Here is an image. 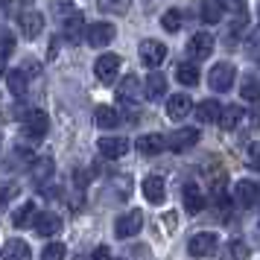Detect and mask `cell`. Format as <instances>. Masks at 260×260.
I'll return each mask as SVG.
<instances>
[{
	"mask_svg": "<svg viewBox=\"0 0 260 260\" xmlns=\"http://www.w3.org/2000/svg\"><path fill=\"white\" fill-rule=\"evenodd\" d=\"M0 260H32V248L26 240H9L0 251Z\"/></svg>",
	"mask_w": 260,
	"mask_h": 260,
	"instance_id": "5bb4252c",
	"label": "cell"
},
{
	"mask_svg": "<svg viewBox=\"0 0 260 260\" xmlns=\"http://www.w3.org/2000/svg\"><path fill=\"white\" fill-rule=\"evenodd\" d=\"M164 91H167V79H164V73H149L146 76V85H143V96L149 100V103H158L161 96H164Z\"/></svg>",
	"mask_w": 260,
	"mask_h": 260,
	"instance_id": "2e32d148",
	"label": "cell"
},
{
	"mask_svg": "<svg viewBox=\"0 0 260 260\" xmlns=\"http://www.w3.org/2000/svg\"><path fill=\"white\" fill-rule=\"evenodd\" d=\"M141 190H143V196L152 202V205H161L164 196H167V187H164V178L161 176H146L143 178V184H141Z\"/></svg>",
	"mask_w": 260,
	"mask_h": 260,
	"instance_id": "4fadbf2b",
	"label": "cell"
},
{
	"mask_svg": "<svg viewBox=\"0 0 260 260\" xmlns=\"http://www.w3.org/2000/svg\"><path fill=\"white\" fill-rule=\"evenodd\" d=\"M176 79L181 85H187V88H196L199 85V68H193V64H178V71H176Z\"/></svg>",
	"mask_w": 260,
	"mask_h": 260,
	"instance_id": "cb8c5ba5",
	"label": "cell"
},
{
	"mask_svg": "<svg viewBox=\"0 0 260 260\" xmlns=\"http://www.w3.org/2000/svg\"><path fill=\"white\" fill-rule=\"evenodd\" d=\"M196 117H199V123H216L222 117V106L216 100H205V103L196 106Z\"/></svg>",
	"mask_w": 260,
	"mask_h": 260,
	"instance_id": "44dd1931",
	"label": "cell"
},
{
	"mask_svg": "<svg viewBox=\"0 0 260 260\" xmlns=\"http://www.w3.org/2000/svg\"><path fill=\"white\" fill-rule=\"evenodd\" d=\"M6 82H9V91L15 96H24L26 94V73L24 71H12L6 76Z\"/></svg>",
	"mask_w": 260,
	"mask_h": 260,
	"instance_id": "4316f807",
	"label": "cell"
},
{
	"mask_svg": "<svg viewBox=\"0 0 260 260\" xmlns=\"http://www.w3.org/2000/svg\"><path fill=\"white\" fill-rule=\"evenodd\" d=\"M85 41L91 44V47H106L114 41V24H108V21H96L85 29Z\"/></svg>",
	"mask_w": 260,
	"mask_h": 260,
	"instance_id": "7a4b0ae2",
	"label": "cell"
},
{
	"mask_svg": "<svg viewBox=\"0 0 260 260\" xmlns=\"http://www.w3.org/2000/svg\"><path fill=\"white\" fill-rule=\"evenodd\" d=\"M18 193H21V187H18V184H0V213L6 211V205H9Z\"/></svg>",
	"mask_w": 260,
	"mask_h": 260,
	"instance_id": "1f68e13d",
	"label": "cell"
},
{
	"mask_svg": "<svg viewBox=\"0 0 260 260\" xmlns=\"http://www.w3.org/2000/svg\"><path fill=\"white\" fill-rule=\"evenodd\" d=\"M199 15H202L205 24H219V21H222V9H219L216 0H205L199 6Z\"/></svg>",
	"mask_w": 260,
	"mask_h": 260,
	"instance_id": "d4e9b609",
	"label": "cell"
},
{
	"mask_svg": "<svg viewBox=\"0 0 260 260\" xmlns=\"http://www.w3.org/2000/svg\"><path fill=\"white\" fill-rule=\"evenodd\" d=\"M228 251H231V257H228V260H243V257L248 254V246L243 243V240H231Z\"/></svg>",
	"mask_w": 260,
	"mask_h": 260,
	"instance_id": "836d02e7",
	"label": "cell"
},
{
	"mask_svg": "<svg viewBox=\"0 0 260 260\" xmlns=\"http://www.w3.org/2000/svg\"><path fill=\"white\" fill-rule=\"evenodd\" d=\"M47 129H50V120H47V114L44 111H29L24 117V135L29 138V141H41L44 135H47Z\"/></svg>",
	"mask_w": 260,
	"mask_h": 260,
	"instance_id": "277c9868",
	"label": "cell"
},
{
	"mask_svg": "<svg viewBox=\"0 0 260 260\" xmlns=\"http://www.w3.org/2000/svg\"><path fill=\"white\" fill-rule=\"evenodd\" d=\"M6 73V59H0V76Z\"/></svg>",
	"mask_w": 260,
	"mask_h": 260,
	"instance_id": "ab89813d",
	"label": "cell"
},
{
	"mask_svg": "<svg viewBox=\"0 0 260 260\" xmlns=\"http://www.w3.org/2000/svg\"><path fill=\"white\" fill-rule=\"evenodd\" d=\"M50 173H53V158H36V170H32V178H36L38 184H41L44 178H50Z\"/></svg>",
	"mask_w": 260,
	"mask_h": 260,
	"instance_id": "f546056e",
	"label": "cell"
},
{
	"mask_svg": "<svg viewBox=\"0 0 260 260\" xmlns=\"http://www.w3.org/2000/svg\"><path fill=\"white\" fill-rule=\"evenodd\" d=\"M234 64H228V61H219V64H213L211 73H208V85H211L213 91H228L231 85H234Z\"/></svg>",
	"mask_w": 260,
	"mask_h": 260,
	"instance_id": "6da1fadb",
	"label": "cell"
},
{
	"mask_svg": "<svg viewBox=\"0 0 260 260\" xmlns=\"http://www.w3.org/2000/svg\"><path fill=\"white\" fill-rule=\"evenodd\" d=\"M240 120H243V108H240V106H228V108H222L219 126L231 132V129H237V126H240Z\"/></svg>",
	"mask_w": 260,
	"mask_h": 260,
	"instance_id": "484cf974",
	"label": "cell"
},
{
	"mask_svg": "<svg viewBox=\"0 0 260 260\" xmlns=\"http://www.w3.org/2000/svg\"><path fill=\"white\" fill-rule=\"evenodd\" d=\"M260 202V184L254 181H240L234 184V205L237 208H254Z\"/></svg>",
	"mask_w": 260,
	"mask_h": 260,
	"instance_id": "52a82bcc",
	"label": "cell"
},
{
	"mask_svg": "<svg viewBox=\"0 0 260 260\" xmlns=\"http://www.w3.org/2000/svg\"><path fill=\"white\" fill-rule=\"evenodd\" d=\"M251 126H257V129H260V103L251 108Z\"/></svg>",
	"mask_w": 260,
	"mask_h": 260,
	"instance_id": "f35d334b",
	"label": "cell"
},
{
	"mask_svg": "<svg viewBox=\"0 0 260 260\" xmlns=\"http://www.w3.org/2000/svg\"><path fill=\"white\" fill-rule=\"evenodd\" d=\"M117 96H120V103H138L143 96V85H141V79L138 76H123V82H120V88H117Z\"/></svg>",
	"mask_w": 260,
	"mask_h": 260,
	"instance_id": "7c38bea8",
	"label": "cell"
},
{
	"mask_svg": "<svg viewBox=\"0 0 260 260\" xmlns=\"http://www.w3.org/2000/svg\"><path fill=\"white\" fill-rule=\"evenodd\" d=\"M100 155H106V158H123V155L129 152V141L126 138H100Z\"/></svg>",
	"mask_w": 260,
	"mask_h": 260,
	"instance_id": "9a60e30c",
	"label": "cell"
},
{
	"mask_svg": "<svg viewBox=\"0 0 260 260\" xmlns=\"http://www.w3.org/2000/svg\"><path fill=\"white\" fill-rule=\"evenodd\" d=\"M219 3V9H231L237 15H246V3L243 0H216Z\"/></svg>",
	"mask_w": 260,
	"mask_h": 260,
	"instance_id": "e575fe53",
	"label": "cell"
},
{
	"mask_svg": "<svg viewBox=\"0 0 260 260\" xmlns=\"http://www.w3.org/2000/svg\"><path fill=\"white\" fill-rule=\"evenodd\" d=\"M216 234L213 231H202V234H193L187 243V251L190 257H208V254H213V248H216Z\"/></svg>",
	"mask_w": 260,
	"mask_h": 260,
	"instance_id": "5b68a950",
	"label": "cell"
},
{
	"mask_svg": "<svg viewBox=\"0 0 260 260\" xmlns=\"http://www.w3.org/2000/svg\"><path fill=\"white\" fill-rule=\"evenodd\" d=\"M196 141H199V129H178L176 135H170L167 138V146L173 149V152H184V149H190V146H196Z\"/></svg>",
	"mask_w": 260,
	"mask_h": 260,
	"instance_id": "8fae6325",
	"label": "cell"
},
{
	"mask_svg": "<svg viewBox=\"0 0 260 260\" xmlns=\"http://www.w3.org/2000/svg\"><path fill=\"white\" fill-rule=\"evenodd\" d=\"M211 53H213V36H208V32H196V36L187 41V56L193 61L208 59Z\"/></svg>",
	"mask_w": 260,
	"mask_h": 260,
	"instance_id": "9c48e42d",
	"label": "cell"
},
{
	"mask_svg": "<svg viewBox=\"0 0 260 260\" xmlns=\"http://www.w3.org/2000/svg\"><path fill=\"white\" fill-rule=\"evenodd\" d=\"M141 228H143V213L135 208V211H126L117 222H114V234H117L120 240H126V237H135Z\"/></svg>",
	"mask_w": 260,
	"mask_h": 260,
	"instance_id": "3957f363",
	"label": "cell"
},
{
	"mask_svg": "<svg viewBox=\"0 0 260 260\" xmlns=\"http://www.w3.org/2000/svg\"><path fill=\"white\" fill-rule=\"evenodd\" d=\"M64 32H68L71 41H76V38L82 36V15H71V18L64 21Z\"/></svg>",
	"mask_w": 260,
	"mask_h": 260,
	"instance_id": "4dcf8cb0",
	"label": "cell"
},
{
	"mask_svg": "<svg viewBox=\"0 0 260 260\" xmlns=\"http://www.w3.org/2000/svg\"><path fill=\"white\" fill-rule=\"evenodd\" d=\"M193 111V103H190V96L187 94H176V96H170V103H167V114L173 120H184Z\"/></svg>",
	"mask_w": 260,
	"mask_h": 260,
	"instance_id": "e0dca14e",
	"label": "cell"
},
{
	"mask_svg": "<svg viewBox=\"0 0 260 260\" xmlns=\"http://www.w3.org/2000/svg\"><path fill=\"white\" fill-rule=\"evenodd\" d=\"M41 260H64V246H61V243H50V246H44Z\"/></svg>",
	"mask_w": 260,
	"mask_h": 260,
	"instance_id": "d6a6232c",
	"label": "cell"
},
{
	"mask_svg": "<svg viewBox=\"0 0 260 260\" xmlns=\"http://www.w3.org/2000/svg\"><path fill=\"white\" fill-rule=\"evenodd\" d=\"M240 96H246V100H257L260 103V79L257 76L243 79V85H240Z\"/></svg>",
	"mask_w": 260,
	"mask_h": 260,
	"instance_id": "83f0119b",
	"label": "cell"
},
{
	"mask_svg": "<svg viewBox=\"0 0 260 260\" xmlns=\"http://www.w3.org/2000/svg\"><path fill=\"white\" fill-rule=\"evenodd\" d=\"M257 18H260V6H257Z\"/></svg>",
	"mask_w": 260,
	"mask_h": 260,
	"instance_id": "60d3db41",
	"label": "cell"
},
{
	"mask_svg": "<svg viewBox=\"0 0 260 260\" xmlns=\"http://www.w3.org/2000/svg\"><path fill=\"white\" fill-rule=\"evenodd\" d=\"M29 222H36V205H32V202H24V205L15 211L12 225H15V228H26Z\"/></svg>",
	"mask_w": 260,
	"mask_h": 260,
	"instance_id": "603a6c76",
	"label": "cell"
},
{
	"mask_svg": "<svg viewBox=\"0 0 260 260\" xmlns=\"http://www.w3.org/2000/svg\"><path fill=\"white\" fill-rule=\"evenodd\" d=\"M32 228H36L38 237H53V234H59L61 231V219L53 211H41V213H36Z\"/></svg>",
	"mask_w": 260,
	"mask_h": 260,
	"instance_id": "30bf717a",
	"label": "cell"
},
{
	"mask_svg": "<svg viewBox=\"0 0 260 260\" xmlns=\"http://www.w3.org/2000/svg\"><path fill=\"white\" fill-rule=\"evenodd\" d=\"M164 59H167V47L161 44V41H155V38L141 41V61L146 64V68H158Z\"/></svg>",
	"mask_w": 260,
	"mask_h": 260,
	"instance_id": "ba28073f",
	"label": "cell"
},
{
	"mask_svg": "<svg viewBox=\"0 0 260 260\" xmlns=\"http://www.w3.org/2000/svg\"><path fill=\"white\" fill-rule=\"evenodd\" d=\"M91 260H111V251H108V246H96L94 254H91Z\"/></svg>",
	"mask_w": 260,
	"mask_h": 260,
	"instance_id": "8d00e7d4",
	"label": "cell"
},
{
	"mask_svg": "<svg viewBox=\"0 0 260 260\" xmlns=\"http://www.w3.org/2000/svg\"><path fill=\"white\" fill-rule=\"evenodd\" d=\"M18 6H29V0H6V9L12 15H18Z\"/></svg>",
	"mask_w": 260,
	"mask_h": 260,
	"instance_id": "74e56055",
	"label": "cell"
},
{
	"mask_svg": "<svg viewBox=\"0 0 260 260\" xmlns=\"http://www.w3.org/2000/svg\"><path fill=\"white\" fill-rule=\"evenodd\" d=\"M161 26H164L167 32H178V29H181V12H178V9L164 12L161 15Z\"/></svg>",
	"mask_w": 260,
	"mask_h": 260,
	"instance_id": "f1b7e54d",
	"label": "cell"
},
{
	"mask_svg": "<svg viewBox=\"0 0 260 260\" xmlns=\"http://www.w3.org/2000/svg\"><path fill=\"white\" fill-rule=\"evenodd\" d=\"M94 73H96V79H100V82L111 85L114 79H117V73H120V56H114V53L100 56L96 64H94Z\"/></svg>",
	"mask_w": 260,
	"mask_h": 260,
	"instance_id": "8992f818",
	"label": "cell"
},
{
	"mask_svg": "<svg viewBox=\"0 0 260 260\" xmlns=\"http://www.w3.org/2000/svg\"><path fill=\"white\" fill-rule=\"evenodd\" d=\"M167 149V138L164 135H143V138H138V152L141 155H158Z\"/></svg>",
	"mask_w": 260,
	"mask_h": 260,
	"instance_id": "d6986e66",
	"label": "cell"
},
{
	"mask_svg": "<svg viewBox=\"0 0 260 260\" xmlns=\"http://www.w3.org/2000/svg\"><path fill=\"white\" fill-rule=\"evenodd\" d=\"M21 36L24 38H36L41 29H44V15H38V12H24L21 15Z\"/></svg>",
	"mask_w": 260,
	"mask_h": 260,
	"instance_id": "ac0fdd59",
	"label": "cell"
},
{
	"mask_svg": "<svg viewBox=\"0 0 260 260\" xmlns=\"http://www.w3.org/2000/svg\"><path fill=\"white\" fill-rule=\"evenodd\" d=\"M94 120H96V126H100V129H114V126L120 123V114H117V108L100 106L94 111Z\"/></svg>",
	"mask_w": 260,
	"mask_h": 260,
	"instance_id": "7402d4cb",
	"label": "cell"
},
{
	"mask_svg": "<svg viewBox=\"0 0 260 260\" xmlns=\"http://www.w3.org/2000/svg\"><path fill=\"white\" fill-rule=\"evenodd\" d=\"M181 199H184L187 213H202V208H205V196H202L199 184H184V190H181Z\"/></svg>",
	"mask_w": 260,
	"mask_h": 260,
	"instance_id": "ffe728a7",
	"label": "cell"
},
{
	"mask_svg": "<svg viewBox=\"0 0 260 260\" xmlns=\"http://www.w3.org/2000/svg\"><path fill=\"white\" fill-rule=\"evenodd\" d=\"M248 167L251 170H260V143H251L248 146Z\"/></svg>",
	"mask_w": 260,
	"mask_h": 260,
	"instance_id": "d590c367",
	"label": "cell"
}]
</instances>
